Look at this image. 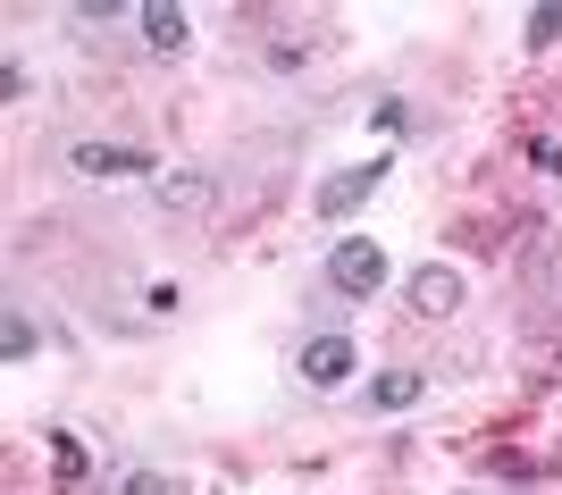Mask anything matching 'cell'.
Here are the masks:
<instances>
[{
  "mask_svg": "<svg viewBox=\"0 0 562 495\" xmlns=\"http://www.w3.org/2000/svg\"><path fill=\"white\" fill-rule=\"evenodd\" d=\"M420 395H428V378H420V370H378L361 403H370V412H412Z\"/></svg>",
  "mask_w": 562,
  "mask_h": 495,
  "instance_id": "cell-7",
  "label": "cell"
},
{
  "mask_svg": "<svg viewBox=\"0 0 562 495\" xmlns=\"http://www.w3.org/2000/svg\"><path fill=\"white\" fill-rule=\"evenodd\" d=\"M117 495H186V487H177V479H168V471H135V479H126V487H117Z\"/></svg>",
  "mask_w": 562,
  "mask_h": 495,
  "instance_id": "cell-12",
  "label": "cell"
},
{
  "mask_svg": "<svg viewBox=\"0 0 562 495\" xmlns=\"http://www.w3.org/2000/svg\"><path fill=\"white\" fill-rule=\"evenodd\" d=\"M0 361H34V319H25V311L0 319Z\"/></svg>",
  "mask_w": 562,
  "mask_h": 495,
  "instance_id": "cell-11",
  "label": "cell"
},
{
  "mask_svg": "<svg viewBox=\"0 0 562 495\" xmlns=\"http://www.w3.org/2000/svg\"><path fill=\"white\" fill-rule=\"evenodd\" d=\"M135 25H143V43H151V50H186V34H193V18H186V9H168V0H143Z\"/></svg>",
  "mask_w": 562,
  "mask_h": 495,
  "instance_id": "cell-6",
  "label": "cell"
},
{
  "mask_svg": "<svg viewBox=\"0 0 562 495\" xmlns=\"http://www.w3.org/2000/svg\"><path fill=\"white\" fill-rule=\"evenodd\" d=\"M520 34H529V50H554V43H562V0H538Z\"/></svg>",
  "mask_w": 562,
  "mask_h": 495,
  "instance_id": "cell-10",
  "label": "cell"
},
{
  "mask_svg": "<svg viewBox=\"0 0 562 495\" xmlns=\"http://www.w3.org/2000/svg\"><path fill=\"white\" fill-rule=\"evenodd\" d=\"M412 311H428V319H446L453 303H462V269H446V260H428V269H412Z\"/></svg>",
  "mask_w": 562,
  "mask_h": 495,
  "instance_id": "cell-4",
  "label": "cell"
},
{
  "mask_svg": "<svg viewBox=\"0 0 562 495\" xmlns=\"http://www.w3.org/2000/svg\"><path fill=\"white\" fill-rule=\"evenodd\" d=\"M68 168L76 177H151V151L143 143H76Z\"/></svg>",
  "mask_w": 562,
  "mask_h": 495,
  "instance_id": "cell-3",
  "label": "cell"
},
{
  "mask_svg": "<svg viewBox=\"0 0 562 495\" xmlns=\"http://www.w3.org/2000/svg\"><path fill=\"white\" fill-rule=\"evenodd\" d=\"M160 211H177V218L211 211V177H160Z\"/></svg>",
  "mask_w": 562,
  "mask_h": 495,
  "instance_id": "cell-8",
  "label": "cell"
},
{
  "mask_svg": "<svg viewBox=\"0 0 562 495\" xmlns=\"http://www.w3.org/2000/svg\"><path fill=\"white\" fill-rule=\"evenodd\" d=\"M352 361H361V353H352V336H311V345H303V378H311V386H345Z\"/></svg>",
  "mask_w": 562,
  "mask_h": 495,
  "instance_id": "cell-5",
  "label": "cell"
},
{
  "mask_svg": "<svg viewBox=\"0 0 562 495\" xmlns=\"http://www.w3.org/2000/svg\"><path fill=\"white\" fill-rule=\"evenodd\" d=\"M50 471H59V487H85V446L68 428H50Z\"/></svg>",
  "mask_w": 562,
  "mask_h": 495,
  "instance_id": "cell-9",
  "label": "cell"
},
{
  "mask_svg": "<svg viewBox=\"0 0 562 495\" xmlns=\"http://www.w3.org/2000/svg\"><path fill=\"white\" fill-rule=\"evenodd\" d=\"M328 285L345 294V303H370L378 285H386V252H378L370 236H345V244L328 252Z\"/></svg>",
  "mask_w": 562,
  "mask_h": 495,
  "instance_id": "cell-1",
  "label": "cell"
},
{
  "mask_svg": "<svg viewBox=\"0 0 562 495\" xmlns=\"http://www.w3.org/2000/svg\"><path fill=\"white\" fill-rule=\"evenodd\" d=\"M386 168H395V160H352V168H336L328 185H319V218H352L378 185H386Z\"/></svg>",
  "mask_w": 562,
  "mask_h": 495,
  "instance_id": "cell-2",
  "label": "cell"
},
{
  "mask_svg": "<svg viewBox=\"0 0 562 495\" xmlns=\"http://www.w3.org/2000/svg\"><path fill=\"white\" fill-rule=\"evenodd\" d=\"M529 160H538L546 177H562V135H538V143H529Z\"/></svg>",
  "mask_w": 562,
  "mask_h": 495,
  "instance_id": "cell-13",
  "label": "cell"
}]
</instances>
